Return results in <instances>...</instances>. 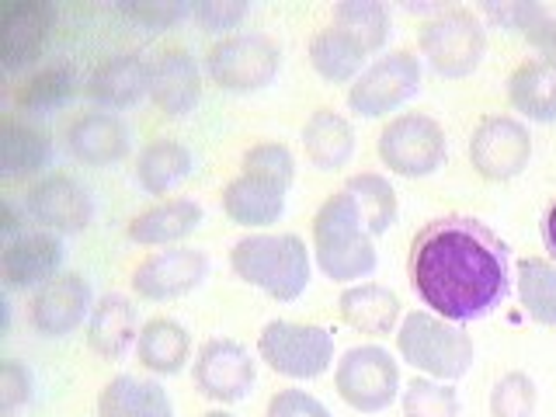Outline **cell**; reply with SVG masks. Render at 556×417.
<instances>
[{
    "mask_svg": "<svg viewBox=\"0 0 556 417\" xmlns=\"http://www.w3.org/2000/svg\"><path fill=\"white\" fill-rule=\"evenodd\" d=\"M94 289L80 271H60L52 282L31 292L28 300V324L39 338L60 341L74 330L87 327L94 309Z\"/></svg>",
    "mask_w": 556,
    "mask_h": 417,
    "instance_id": "obj_14",
    "label": "cell"
},
{
    "mask_svg": "<svg viewBox=\"0 0 556 417\" xmlns=\"http://www.w3.org/2000/svg\"><path fill=\"white\" fill-rule=\"evenodd\" d=\"M486 17H494L501 28L515 31L521 42H529L539 60L556 66V14L539 0H511V4H486Z\"/></svg>",
    "mask_w": 556,
    "mask_h": 417,
    "instance_id": "obj_32",
    "label": "cell"
},
{
    "mask_svg": "<svg viewBox=\"0 0 556 417\" xmlns=\"http://www.w3.org/2000/svg\"><path fill=\"white\" fill-rule=\"evenodd\" d=\"M338 313L348 327L358 330V334H369V338L396 334L400 320H404L400 295L379 282L344 286V292L338 295Z\"/></svg>",
    "mask_w": 556,
    "mask_h": 417,
    "instance_id": "obj_25",
    "label": "cell"
},
{
    "mask_svg": "<svg viewBox=\"0 0 556 417\" xmlns=\"http://www.w3.org/2000/svg\"><path fill=\"white\" fill-rule=\"evenodd\" d=\"M230 268L268 300L295 303L313 282V251L300 233H248L230 248Z\"/></svg>",
    "mask_w": 556,
    "mask_h": 417,
    "instance_id": "obj_3",
    "label": "cell"
},
{
    "mask_svg": "<svg viewBox=\"0 0 556 417\" xmlns=\"http://www.w3.org/2000/svg\"><path fill=\"white\" fill-rule=\"evenodd\" d=\"M66 248L60 233L25 230L22 237L4 240L0 251V275L8 292H35L63 271Z\"/></svg>",
    "mask_w": 556,
    "mask_h": 417,
    "instance_id": "obj_17",
    "label": "cell"
},
{
    "mask_svg": "<svg viewBox=\"0 0 556 417\" xmlns=\"http://www.w3.org/2000/svg\"><path fill=\"white\" fill-rule=\"evenodd\" d=\"M25 216L49 233H84L94 219V199L74 174L52 170L25 191Z\"/></svg>",
    "mask_w": 556,
    "mask_h": 417,
    "instance_id": "obj_13",
    "label": "cell"
},
{
    "mask_svg": "<svg viewBox=\"0 0 556 417\" xmlns=\"http://www.w3.org/2000/svg\"><path fill=\"white\" fill-rule=\"evenodd\" d=\"M309 66L324 84H348L352 87L362 70L369 66V52L362 49L355 35H348L330 22L309 39Z\"/></svg>",
    "mask_w": 556,
    "mask_h": 417,
    "instance_id": "obj_29",
    "label": "cell"
},
{
    "mask_svg": "<svg viewBox=\"0 0 556 417\" xmlns=\"http://www.w3.org/2000/svg\"><path fill=\"white\" fill-rule=\"evenodd\" d=\"M223 213L240 230H268L278 219L286 216V202H289V185L271 181L265 174H248L240 170L237 178L223 185Z\"/></svg>",
    "mask_w": 556,
    "mask_h": 417,
    "instance_id": "obj_19",
    "label": "cell"
},
{
    "mask_svg": "<svg viewBox=\"0 0 556 417\" xmlns=\"http://www.w3.org/2000/svg\"><path fill=\"white\" fill-rule=\"evenodd\" d=\"M240 170L265 174V178L282 181V185L292 188V181H295V156H292V150L286 143H278V139H265V143H254L251 150H243Z\"/></svg>",
    "mask_w": 556,
    "mask_h": 417,
    "instance_id": "obj_40",
    "label": "cell"
},
{
    "mask_svg": "<svg viewBox=\"0 0 556 417\" xmlns=\"http://www.w3.org/2000/svg\"><path fill=\"white\" fill-rule=\"evenodd\" d=\"M257 358L295 382L320 379L334 365V334L320 324L268 320L257 334Z\"/></svg>",
    "mask_w": 556,
    "mask_h": 417,
    "instance_id": "obj_7",
    "label": "cell"
},
{
    "mask_svg": "<svg viewBox=\"0 0 556 417\" xmlns=\"http://www.w3.org/2000/svg\"><path fill=\"white\" fill-rule=\"evenodd\" d=\"M425 63L445 80L473 77L486 56V31L483 22L466 8H442L431 14L417 31Z\"/></svg>",
    "mask_w": 556,
    "mask_h": 417,
    "instance_id": "obj_6",
    "label": "cell"
},
{
    "mask_svg": "<svg viewBox=\"0 0 556 417\" xmlns=\"http://www.w3.org/2000/svg\"><path fill=\"white\" fill-rule=\"evenodd\" d=\"M77 98V77L70 66H46L39 74H31L14 91V109L25 118H46L52 112L66 109Z\"/></svg>",
    "mask_w": 556,
    "mask_h": 417,
    "instance_id": "obj_33",
    "label": "cell"
},
{
    "mask_svg": "<svg viewBox=\"0 0 556 417\" xmlns=\"http://www.w3.org/2000/svg\"><path fill=\"white\" fill-rule=\"evenodd\" d=\"M139 313L136 303L122 292H104L91 309V320L84 327L87 348L104 358V362H118L129 355V348L139 341Z\"/></svg>",
    "mask_w": 556,
    "mask_h": 417,
    "instance_id": "obj_24",
    "label": "cell"
},
{
    "mask_svg": "<svg viewBox=\"0 0 556 417\" xmlns=\"http://www.w3.org/2000/svg\"><path fill=\"white\" fill-rule=\"evenodd\" d=\"M118 17H126L129 28L136 31H147V35H161V31H170L178 28L185 17H188V4H178V0H132V4H118L115 8Z\"/></svg>",
    "mask_w": 556,
    "mask_h": 417,
    "instance_id": "obj_39",
    "label": "cell"
},
{
    "mask_svg": "<svg viewBox=\"0 0 556 417\" xmlns=\"http://www.w3.org/2000/svg\"><path fill=\"white\" fill-rule=\"evenodd\" d=\"M202 417H233V414H230V410H223V407H219V410H205Z\"/></svg>",
    "mask_w": 556,
    "mask_h": 417,
    "instance_id": "obj_45",
    "label": "cell"
},
{
    "mask_svg": "<svg viewBox=\"0 0 556 417\" xmlns=\"http://www.w3.org/2000/svg\"><path fill=\"white\" fill-rule=\"evenodd\" d=\"M265 417H330V410L306 390H278L268 400Z\"/></svg>",
    "mask_w": 556,
    "mask_h": 417,
    "instance_id": "obj_43",
    "label": "cell"
},
{
    "mask_svg": "<svg viewBox=\"0 0 556 417\" xmlns=\"http://www.w3.org/2000/svg\"><path fill=\"white\" fill-rule=\"evenodd\" d=\"M202 70L208 84L226 94H257L275 84L282 70V49L265 31H233L205 49Z\"/></svg>",
    "mask_w": 556,
    "mask_h": 417,
    "instance_id": "obj_5",
    "label": "cell"
},
{
    "mask_svg": "<svg viewBox=\"0 0 556 417\" xmlns=\"http://www.w3.org/2000/svg\"><path fill=\"white\" fill-rule=\"evenodd\" d=\"M376 153L382 167H390V174L417 181L442 170L448 156V139L439 118L425 112H400L379 129Z\"/></svg>",
    "mask_w": 556,
    "mask_h": 417,
    "instance_id": "obj_8",
    "label": "cell"
},
{
    "mask_svg": "<svg viewBox=\"0 0 556 417\" xmlns=\"http://www.w3.org/2000/svg\"><path fill=\"white\" fill-rule=\"evenodd\" d=\"M344 188L355 195L358 213H362L365 226H369V233L387 237L400 219V199H396V188L390 185V178H382L376 170H362V174H352V178L344 181Z\"/></svg>",
    "mask_w": 556,
    "mask_h": 417,
    "instance_id": "obj_35",
    "label": "cell"
},
{
    "mask_svg": "<svg viewBox=\"0 0 556 417\" xmlns=\"http://www.w3.org/2000/svg\"><path fill=\"white\" fill-rule=\"evenodd\" d=\"M306 161L317 170H341L355 156V129L334 109H317L303 126Z\"/></svg>",
    "mask_w": 556,
    "mask_h": 417,
    "instance_id": "obj_30",
    "label": "cell"
},
{
    "mask_svg": "<svg viewBox=\"0 0 556 417\" xmlns=\"http://www.w3.org/2000/svg\"><path fill=\"white\" fill-rule=\"evenodd\" d=\"M407 278L431 313L463 327L508 300L511 251L477 216H439L414 233Z\"/></svg>",
    "mask_w": 556,
    "mask_h": 417,
    "instance_id": "obj_1",
    "label": "cell"
},
{
    "mask_svg": "<svg viewBox=\"0 0 556 417\" xmlns=\"http://www.w3.org/2000/svg\"><path fill=\"white\" fill-rule=\"evenodd\" d=\"M251 14V4H240V0H195L188 4V17L195 22L205 35H233V28L243 25V17Z\"/></svg>",
    "mask_w": 556,
    "mask_h": 417,
    "instance_id": "obj_41",
    "label": "cell"
},
{
    "mask_svg": "<svg viewBox=\"0 0 556 417\" xmlns=\"http://www.w3.org/2000/svg\"><path fill=\"white\" fill-rule=\"evenodd\" d=\"M508 104L539 126L556 122V66L543 60L518 63L508 77Z\"/></svg>",
    "mask_w": 556,
    "mask_h": 417,
    "instance_id": "obj_31",
    "label": "cell"
},
{
    "mask_svg": "<svg viewBox=\"0 0 556 417\" xmlns=\"http://www.w3.org/2000/svg\"><path fill=\"white\" fill-rule=\"evenodd\" d=\"M150 101L167 118H185L202 101V66L188 49L174 46L153 60V87Z\"/></svg>",
    "mask_w": 556,
    "mask_h": 417,
    "instance_id": "obj_21",
    "label": "cell"
},
{
    "mask_svg": "<svg viewBox=\"0 0 556 417\" xmlns=\"http://www.w3.org/2000/svg\"><path fill=\"white\" fill-rule=\"evenodd\" d=\"M52 31H56V8L49 0H0V66L8 74L35 66Z\"/></svg>",
    "mask_w": 556,
    "mask_h": 417,
    "instance_id": "obj_16",
    "label": "cell"
},
{
    "mask_svg": "<svg viewBox=\"0 0 556 417\" xmlns=\"http://www.w3.org/2000/svg\"><path fill=\"white\" fill-rule=\"evenodd\" d=\"M334 25L344 28L348 35H355L369 56L387 49L393 35L390 11L382 8L379 0H344V4L334 8Z\"/></svg>",
    "mask_w": 556,
    "mask_h": 417,
    "instance_id": "obj_36",
    "label": "cell"
},
{
    "mask_svg": "<svg viewBox=\"0 0 556 417\" xmlns=\"http://www.w3.org/2000/svg\"><path fill=\"white\" fill-rule=\"evenodd\" d=\"M56 161V147L46 129L31 126L28 118L8 115L0 122V178L4 181H39L52 174Z\"/></svg>",
    "mask_w": 556,
    "mask_h": 417,
    "instance_id": "obj_22",
    "label": "cell"
},
{
    "mask_svg": "<svg viewBox=\"0 0 556 417\" xmlns=\"http://www.w3.org/2000/svg\"><path fill=\"white\" fill-rule=\"evenodd\" d=\"M195 390L219 407L248 400L257 382L254 355L233 338H208L195 355Z\"/></svg>",
    "mask_w": 556,
    "mask_h": 417,
    "instance_id": "obj_15",
    "label": "cell"
},
{
    "mask_svg": "<svg viewBox=\"0 0 556 417\" xmlns=\"http://www.w3.org/2000/svg\"><path fill=\"white\" fill-rule=\"evenodd\" d=\"M404 417H459V393L452 382L414 376L400 393Z\"/></svg>",
    "mask_w": 556,
    "mask_h": 417,
    "instance_id": "obj_37",
    "label": "cell"
},
{
    "mask_svg": "<svg viewBox=\"0 0 556 417\" xmlns=\"http://www.w3.org/2000/svg\"><path fill=\"white\" fill-rule=\"evenodd\" d=\"M309 251L313 265H317L330 282L355 286L362 278H369L379 265L376 237L369 233L358 202L348 188L327 195L317 208L309 226Z\"/></svg>",
    "mask_w": 556,
    "mask_h": 417,
    "instance_id": "obj_2",
    "label": "cell"
},
{
    "mask_svg": "<svg viewBox=\"0 0 556 417\" xmlns=\"http://www.w3.org/2000/svg\"><path fill=\"white\" fill-rule=\"evenodd\" d=\"M208 278V254L199 248H164L153 251L136 265L129 286L132 295L143 303H174L195 292Z\"/></svg>",
    "mask_w": 556,
    "mask_h": 417,
    "instance_id": "obj_12",
    "label": "cell"
},
{
    "mask_svg": "<svg viewBox=\"0 0 556 417\" xmlns=\"http://www.w3.org/2000/svg\"><path fill=\"white\" fill-rule=\"evenodd\" d=\"M421 60L407 49L387 52L362 70V77L348 87V109L358 118H387L400 112L410 98L421 91Z\"/></svg>",
    "mask_w": 556,
    "mask_h": 417,
    "instance_id": "obj_10",
    "label": "cell"
},
{
    "mask_svg": "<svg viewBox=\"0 0 556 417\" xmlns=\"http://www.w3.org/2000/svg\"><path fill=\"white\" fill-rule=\"evenodd\" d=\"M535 379L521 369L504 372L491 390V417H535Z\"/></svg>",
    "mask_w": 556,
    "mask_h": 417,
    "instance_id": "obj_38",
    "label": "cell"
},
{
    "mask_svg": "<svg viewBox=\"0 0 556 417\" xmlns=\"http://www.w3.org/2000/svg\"><path fill=\"white\" fill-rule=\"evenodd\" d=\"M66 150L84 167H112L132 150V129L115 112H84L66 126Z\"/></svg>",
    "mask_w": 556,
    "mask_h": 417,
    "instance_id": "obj_20",
    "label": "cell"
},
{
    "mask_svg": "<svg viewBox=\"0 0 556 417\" xmlns=\"http://www.w3.org/2000/svg\"><path fill=\"white\" fill-rule=\"evenodd\" d=\"M191 174H195V153H191L181 139L161 136V139H150V143L139 150L132 178L139 191H147L153 199H164L174 188H181Z\"/></svg>",
    "mask_w": 556,
    "mask_h": 417,
    "instance_id": "obj_26",
    "label": "cell"
},
{
    "mask_svg": "<svg viewBox=\"0 0 556 417\" xmlns=\"http://www.w3.org/2000/svg\"><path fill=\"white\" fill-rule=\"evenodd\" d=\"M205 219L195 199H161L136 213L126 226V237L139 248H181Z\"/></svg>",
    "mask_w": 556,
    "mask_h": 417,
    "instance_id": "obj_23",
    "label": "cell"
},
{
    "mask_svg": "<svg viewBox=\"0 0 556 417\" xmlns=\"http://www.w3.org/2000/svg\"><path fill=\"white\" fill-rule=\"evenodd\" d=\"M532 161V132L515 115H486L469 136V164L483 181H515Z\"/></svg>",
    "mask_w": 556,
    "mask_h": 417,
    "instance_id": "obj_11",
    "label": "cell"
},
{
    "mask_svg": "<svg viewBox=\"0 0 556 417\" xmlns=\"http://www.w3.org/2000/svg\"><path fill=\"white\" fill-rule=\"evenodd\" d=\"M521 309L539 327L556 330V265L546 257H521L515 268Z\"/></svg>",
    "mask_w": 556,
    "mask_h": 417,
    "instance_id": "obj_34",
    "label": "cell"
},
{
    "mask_svg": "<svg viewBox=\"0 0 556 417\" xmlns=\"http://www.w3.org/2000/svg\"><path fill=\"white\" fill-rule=\"evenodd\" d=\"M35 379L28 372V365H22L17 358H4L0 362V410L14 414L22 404L31 400Z\"/></svg>",
    "mask_w": 556,
    "mask_h": 417,
    "instance_id": "obj_42",
    "label": "cell"
},
{
    "mask_svg": "<svg viewBox=\"0 0 556 417\" xmlns=\"http://www.w3.org/2000/svg\"><path fill=\"white\" fill-rule=\"evenodd\" d=\"M396 355L417 376L456 382L473 369L477 348L459 324L442 320L431 309H410L396 327Z\"/></svg>",
    "mask_w": 556,
    "mask_h": 417,
    "instance_id": "obj_4",
    "label": "cell"
},
{
    "mask_svg": "<svg viewBox=\"0 0 556 417\" xmlns=\"http://www.w3.org/2000/svg\"><path fill=\"white\" fill-rule=\"evenodd\" d=\"M98 417H174V404L156 379L118 372L98 393Z\"/></svg>",
    "mask_w": 556,
    "mask_h": 417,
    "instance_id": "obj_28",
    "label": "cell"
},
{
    "mask_svg": "<svg viewBox=\"0 0 556 417\" xmlns=\"http://www.w3.org/2000/svg\"><path fill=\"white\" fill-rule=\"evenodd\" d=\"M543 248L549 251L553 265H556V202L549 205V213H546V219H543Z\"/></svg>",
    "mask_w": 556,
    "mask_h": 417,
    "instance_id": "obj_44",
    "label": "cell"
},
{
    "mask_svg": "<svg viewBox=\"0 0 556 417\" xmlns=\"http://www.w3.org/2000/svg\"><path fill=\"white\" fill-rule=\"evenodd\" d=\"M334 390L348 407L358 414H382L404 393L400 382V358L382 344H355L334 365Z\"/></svg>",
    "mask_w": 556,
    "mask_h": 417,
    "instance_id": "obj_9",
    "label": "cell"
},
{
    "mask_svg": "<svg viewBox=\"0 0 556 417\" xmlns=\"http://www.w3.org/2000/svg\"><path fill=\"white\" fill-rule=\"evenodd\" d=\"M153 87V63L143 52H115V56L101 60L94 74L87 77V98H91L101 112H129L136 104L150 98Z\"/></svg>",
    "mask_w": 556,
    "mask_h": 417,
    "instance_id": "obj_18",
    "label": "cell"
},
{
    "mask_svg": "<svg viewBox=\"0 0 556 417\" xmlns=\"http://www.w3.org/2000/svg\"><path fill=\"white\" fill-rule=\"evenodd\" d=\"M136 362L139 369L153 376H178L191 362V334L181 320L174 317H150L139 327L136 341Z\"/></svg>",
    "mask_w": 556,
    "mask_h": 417,
    "instance_id": "obj_27",
    "label": "cell"
}]
</instances>
